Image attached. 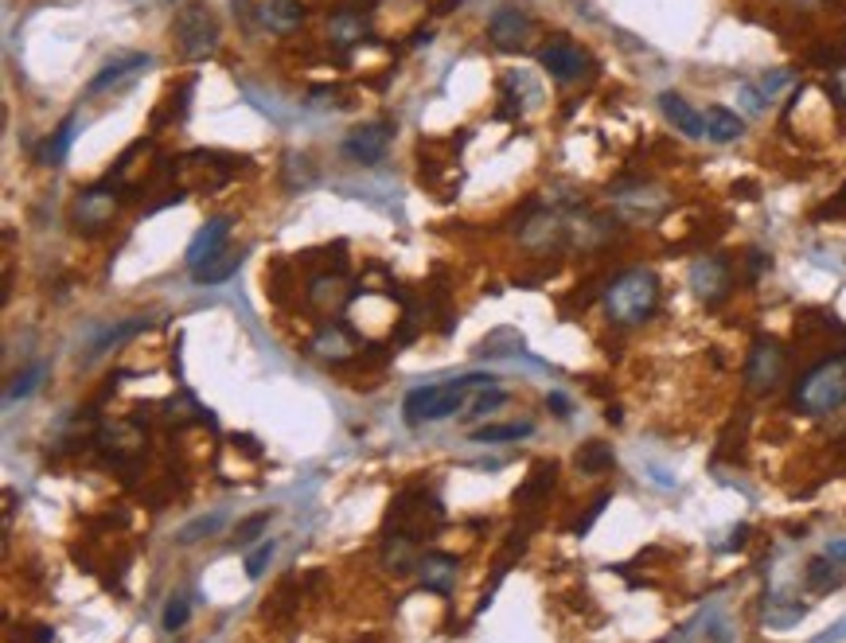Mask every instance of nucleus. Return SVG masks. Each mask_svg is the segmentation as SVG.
Returning a JSON list of instances; mask_svg holds the SVG:
<instances>
[{
    "mask_svg": "<svg viewBox=\"0 0 846 643\" xmlns=\"http://www.w3.org/2000/svg\"><path fill=\"white\" fill-rule=\"evenodd\" d=\"M655 309H659V277L652 270H644V265L624 270L605 289V312L620 328L647 324L655 317Z\"/></svg>",
    "mask_w": 846,
    "mask_h": 643,
    "instance_id": "f257e3e1",
    "label": "nucleus"
},
{
    "mask_svg": "<svg viewBox=\"0 0 846 643\" xmlns=\"http://www.w3.org/2000/svg\"><path fill=\"white\" fill-rule=\"evenodd\" d=\"M496 386L491 374H464V379H453V382H433V386H418L409 390L406 402H402V417H406V426H421V421H445L453 417L464 402L473 398L476 390H488Z\"/></svg>",
    "mask_w": 846,
    "mask_h": 643,
    "instance_id": "f03ea898",
    "label": "nucleus"
},
{
    "mask_svg": "<svg viewBox=\"0 0 846 643\" xmlns=\"http://www.w3.org/2000/svg\"><path fill=\"white\" fill-rule=\"evenodd\" d=\"M791 406L808 417L835 414L846 406V355H831V359L815 362L800 382L791 386Z\"/></svg>",
    "mask_w": 846,
    "mask_h": 643,
    "instance_id": "7ed1b4c3",
    "label": "nucleus"
},
{
    "mask_svg": "<svg viewBox=\"0 0 846 643\" xmlns=\"http://www.w3.org/2000/svg\"><path fill=\"white\" fill-rule=\"evenodd\" d=\"M788 374V347L776 335H756L746 359V386L749 394H773Z\"/></svg>",
    "mask_w": 846,
    "mask_h": 643,
    "instance_id": "20e7f679",
    "label": "nucleus"
},
{
    "mask_svg": "<svg viewBox=\"0 0 846 643\" xmlns=\"http://www.w3.org/2000/svg\"><path fill=\"white\" fill-rule=\"evenodd\" d=\"M176 44H180V55L191 59V63H195V59H207L218 44L215 12H211L207 4H200V0L183 4V9L176 12Z\"/></svg>",
    "mask_w": 846,
    "mask_h": 643,
    "instance_id": "39448f33",
    "label": "nucleus"
},
{
    "mask_svg": "<svg viewBox=\"0 0 846 643\" xmlns=\"http://www.w3.org/2000/svg\"><path fill=\"white\" fill-rule=\"evenodd\" d=\"M394 136V121H367V126H355L351 133L344 136V156L355 164H379L391 148Z\"/></svg>",
    "mask_w": 846,
    "mask_h": 643,
    "instance_id": "423d86ee",
    "label": "nucleus"
},
{
    "mask_svg": "<svg viewBox=\"0 0 846 643\" xmlns=\"http://www.w3.org/2000/svg\"><path fill=\"white\" fill-rule=\"evenodd\" d=\"M538 63H543V71L550 74V79L577 82L589 74L593 59L585 55V47H577L573 39H555V44H546L543 51H538Z\"/></svg>",
    "mask_w": 846,
    "mask_h": 643,
    "instance_id": "0eeeda50",
    "label": "nucleus"
},
{
    "mask_svg": "<svg viewBox=\"0 0 846 643\" xmlns=\"http://www.w3.org/2000/svg\"><path fill=\"white\" fill-rule=\"evenodd\" d=\"M531 12L527 9H519V4H503V9L491 12L488 20V39L500 51H519V47H527L531 39Z\"/></svg>",
    "mask_w": 846,
    "mask_h": 643,
    "instance_id": "6e6552de",
    "label": "nucleus"
},
{
    "mask_svg": "<svg viewBox=\"0 0 846 643\" xmlns=\"http://www.w3.org/2000/svg\"><path fill=\"white\" fill-rule=\"evenodd\" d=\"M729 285H734V270H729L726 258H699V262L691 265V289H694V297L706 300V305L726 297Z\"/></svg>",
    "mask_w": 846,
    "mask_h": 643,
    "instance_id": "1a4fd4ad",
    "label": "nucleus"
},
{
    "mask_svg": "<svg viewBox=\"0 0 846 643\" xmlns=\"http://www.w3.org/2000/svg\"><path fill=\"white\" fill-rule=\"evenodd\" d=\"M118 195L106 188V183H98V188H91V191H82L79 200H74V211H71V218H74V227H82V230H102L114 218V207H118Z\"/></svg>",
    "mask_w": 846,
    "mask_h": 643,
    "instance_id": "9d476101",
    "label": "nucleus"
},
{
    "mask_svg": "<svg viewBox=\"0 0 846 643\" xmlns=\"http://www.w3.org/2000/svg\"><path fill=\"white\" fill-rule=\"evenodd\" d=\"M148 63H153V59H148V55H141V51L118 55V59H109V63L102 67V71L94 74L91 82H86V94H106V91H114V86H126V82H133Z\"/></svg>",
    "mask_w": 846,
    "mask_h": 643,
    "instance_id": "9b49d317",
    "label": "nucleus"
},
{
    "mask_svg": "<svg viewBox=\"0 0 846 643\" xmlns=\"http://www.w3.org/2000/svg\"><path fill=\"white\" fill-rule=\"evenodd\" d=\"M659 109H664V118L671 121L682 136H691V141H706V118H702L699 109L682 98V94L664 91L659 94Z\"/></svg>",
    "mask_w": 846,
    "mask_h": 643,
    "instance_id": "f8f14e48",
    "label": "nucleus"
},
{
    "mask_svg": "<svg viewBox=\"0 0 846 643\" xmlns=\"http://www.w3.org/2000/svg\"><path fill=\"white\" fill-rule=\"evenodd\" d=\"M227 235H230V218H227V215L207 218V227H203L200 235L191 238V246H188V265H191V270H200L203 262H211L215 254H223V246H227Z\"/></svg>",
    "mask_w": 846,
    "mask_h": 643,
    "instance_id": "ddd939ff",
    "label": "nucleus"
},
{
    "mask_svg": "<svg viewBox=\"0 0 846 643\" xmlns=\"http://www.w3.org/2000/svg\"><path fill=\"white\" fill-rule=\"evenodd\" d=\"M702 118H706V141L714 145H734L737 136H746V121L726 106H710Z\"/></svg>",
    "mask_w": 846,
    "mask_h": 643,
    "instance_id": "4468645a",
    "label": "nucleus"
},
{
    "mask_svg": "<svg viewBox=\"0 0 846 643\" xmlns=\"http://www.w3.org/2000/svg\"><path fill=\"white\" fill-rule=\"evenodd\" d=\"M418 570L421 585L433 593H449L456 585V558H449V553H426Z\"/></svg>",
    "mask_w": 846,
    "mask_h": 643,
    "instance_id": "2eb2a0df",
    "label": "nucleus"
},
{
    "mask_svg": "<svg viewBox=\"0 0 846 643\" xmlns=\"http://www.w3.org/2000/svg\"><path fill=\"white\" fill-rule=\"evenodd\" d=\"M148 324V320L145 317H133V320H121V324H114V328H106V332H102L98 335V340H94V344H91V352H86V359H102V355H106V352H114V347H121V344H126V340H133V335L136 332H141V328H145Z\"/></svg>",
    "mask_w": 846,
    "mask_h": 643,
    "instance_id": "dca6fc26",
    "label": "nucleus"
},
{
    "mask_svg": "<svg viewBox=\"0 0 846 643\" xmlns=\"http://www.w3.org/2000/svg\"><path fill=\"white\" fill-rule=\"evenodd\" d=\"M803 581H808V590L819 593V597H827V593H835L838 585H843V573H838V562L835 558H811L808 562V573H803Z\"/></svg>",
    "mask_w": 846,
    "mask_h": 643,
    "instance_id": "f3484780",
    "label": "nucleus"
},
{
    "mask_svg": "<svg viewBox=\"0 0 846 643\" xmlns=\"http://www.w3.org/2000/svg\"><path fill=\"white\" fill-rule=\"evenodd\" d=\"M262 20L273 27V32H293V27H300V20H305V9H300V0H265Z\"/></svg>",
    "mask_w": 846,
    "mask_h": 643,
    "instance_id": "a211bd4d",
    "label": "nucleus"
},
{
    "mask_svg": "<svg viewBox=\"0 0 846 643\" xmlns=\"http://www.w3.org/2000/svg\"><path fill=\"white\" fill-rule=\"evenodd\" d=\"M238 265H242V254L223 250V254H215L211 262H203L200 270H191V277H195L200 285H218V282H227V277H235Z\"/></svg>",
    "mask_w": 846,
    "mask_h": 643,
    "instance_id": "6ab92c4d",
    "label": "nucleus"
},
{
    "mask_svg": "<svg viewBox=\"0 0 846 643\" xmlns=\"http://www.w3.org/2000/svg\"><path fill=\"white\" fill-rule=\"evenodd\" d=\"M74 129H79V118H67L63 126H59V133L51 136L44 145V153H39V160L44 164H63L67 153H71V141H74Z\"/></svg>",
    "mask_w": 846,
    "mask_h": 643,
    "instance_id": "aec40b11",
    "label": "nucleus"
},
{
    "mask_svg": "<svg viewBox=\"0 0 846 643\" xmlns=\"http://www.w3.org/2000/svg\"><path fill=\"white\" fill-rule=\"evenodd\" d=\"M535 426L531 421H515V426H484V429H473V441L476 444H500V441H519V437H531Z\"/></svg>",
    "mask_w": 846,
    "mask_h": 643,
    "instance_id": "412c9836",
    "label": "nucleus"
},
{
    "mask_svg": "<svg viewBox=\"0 0 846 643\" xmlns=\"http://www.w3.org/2000/svg\"><path fill=\"white\" fill-rule=\"evenodd\" d=\"M312 352L324 355V359H347V355H351V344L344 340V328H332V324H327L324 332L317 335Z\"/></svg>",
    "mask_w": 846,
    "mask_h": 643,
    "instance_id": "4be33fe9",
    "label": "nucleus"
},
{
    "mask_svg": "<svg viewBox=\"0 0 846 643\" xmlns=\"http://www.w3.org/2000/svg\"><path fill=\"white\" fill-rule=\"evenodd\" d=\"M44 379H47V367H44V362H32V367H24V371H20L16 379L9 382V402L32 398V394H36V386H39Z\"/></svg>",
    "mask_w": 846,
    "mask_h": 643,
    "instance_id": "5701e85b",
    "label": "nucleus"
},
{
    "mask_svg": "<svg viewBox=\"0 0 846 643\" xmlns=\"http://www.w3.org/2000/svg\"><path fill=\"white\" fill-rule=\"evenodd\" d=\"M577 468L589 472V476L593 472H609L612 468V449L605 441H589L582 453H577Z\"/></svg>",
    "mask_w": 846,
    "mask_h": 643,
    "instance_id": "b1692460",
    "label": "nucleus"
},
{
    "mask_svg": "<svg viewBox=\"0 0 846 643\" xmlns=\"http://www.w3.org/2000/svg\"><path fill=\"white\" fill-rule=\"evenodd\" d=\"M555 464H543V468L531 476V484H523V488L515 491V503H531V499H538L543 491H550V484H555Z\"/></svg>",
    "mask_w": 846,
    "mask_h": 643,
    "instance_id": "393cba45",
    "label": "nucleus"
},
{
    "mask_svg": "<svg viewBox=\"0 0 846 643\" xmlns=\"http://www.w3.org/2000/svg\"><path fill=\"white\" fill-rule=\"evenodd\" d=\"M332 36H336L339 44H359V39H364V20L355 16V12H339V16L332 20Z\"/></svg>",
    "mask_w": 846,
    "mask_h": 643,
    "instance_id": "a878e982",
    "label": "nucleus"
},
{
    "mask_svg": "<svg viewBox=\"0 0 846 643\" xmlns=\"http://www.w3.org/2000/svg\"><path fill=\"white\" fill-rule=\"evenodd\" d=\"M273 553H277V543H270V538H262V546H258L254 553H246V577L258 581L265 573V565L273 562Z\"/></svg>",
    "mask_w": 846,
    "mask_h": 643,
    "instance_id": "bb28decb",
    "label": "nucleus"
},
{
    "mask_svg": "<svg viewBox=\"0 0 846 643\" xmlns=\"http://www.w3.org/2000/svg\"><path fill=\"white\" fill-rule=\"evenodd\" d=\"M753 86L764 94V102H773L776 94L788 91V86H791V71H768V74H761V79H756Z\"/></svg>",
    "mask_w": 846,
    "mask_h": 643,
    "instance_id": "cd10ccee",
    "label": "nucleus"
},
{
    "mask_svg": "<svg viewBox=\"0 0 846 643\" xmlns=\"http://www.w3.org/2000/svg\"><path fill=\"white\" fill-rule=\"evenodd\" d=\"M218 526H223V515L195 519V523H188V526H183V531H180V535H176V538H180L183 546H191V543H195V538H203V535H215Z\"/></svg>",
    "mask_w": 846,
    "mask_h": 643,
    "instance_id": "c85d7f7f",
    "label": "nucleus"
},
{
    "mask_svg": "<svg viewBox=\"0 0 846 643\" xmlns=\"http://www.w3.org/2000/svg\"><path fill=\"white\" fill-rule=\"evenodd\" d=\"M503 344H508V355H519V352H523V340H519V332H511V328H500L496 335H488V340H484V352L496 355ZM500 355H503V352H500Z\"/></svg>",
    "mask_w": 846,
    "mask_h": 643,
    "instance_id": "c756f323",
    "label": "nucleus"
},
{
    "mask_svg": "<svg viewBox=\"0 0 846 643\" xmlns=\"http://www.w3.org/2000/svg\"><path fill=\"white\" fill-rule=\"evenodd\" d=\"M188 617H191L188 600L172 597V600H168V608H164V632H180V628L188 624Z\"/></svg>",
    "mask_w": 846,
    "mask_h": 643,
    "instance_id": "7c9ffc66",
    "label": "nucleus"
},
{
    "mask_svg": "<svg viewBox=\"0 0 846 643\" xmlns=\"http://www.w3.org/2000/svg\"><path fill=\"white\" fill-rule=\"evenodd\" d=\"M503 402H508V394H503V390H496V386H488V390H480V398L473 402V409H468V414L484 417V414H491V409H500Z\"/></svg>",
    "mask_w": 846,
    "mask_h": 643,
    "instance_id": "2f4dec72",
    "label": "nucleus"
},
{
    "mask_svg": "<svg viewBox=\"0 0 846 643\" xmlns=\"http://www.w3.org/2000/svg\"><path fill=\"white\" fill-rule=\"evenodd\" d=\"M270 519H273V511H258L254 519H246L242 526H238V543H250V538H258L270 526Z\"/></svg>",
    "mask_w": 846,
    "mask_h": 643,
    "instance_id": "473e14b6",
    "label": "nucleus"
},
{
    "mask_svg": "<svg viewBox=\"0 0 846 643\" xmlns=\"http://www.w3.org/2000/svg\"><path fill=\"white\" fill-rule=\"evenodd\" d=\"M831 94H835L838 106H846V67L843 71H835V79H831Z\"/></svg>",
    "mask_w": 846,
    "mask_h": 643,
    "instance_id": "72a5a7b5",
    "label": "nucleus"
},
{
    "mask_svg": "<svg viewBox=\"0 0 846 643\" xmlns=\"http://www.w3.org/2000/svg\"><path fill=\"white\" fill-rule=\"evenodd\" d=\"M827 558H835L838 565H846V538H835V543H827Z\"/></svg>",
    "mask_w": 846,
    "mask_h": 643,
    "instance_id": "f704fd0d",
    "label": "nucleus"
},
{
    "mask_svg": "<svg viewBox=\"0 0 846 643\" xmlns=\"http://www.w3.org/2000/svg\"><path fill=\"white\" fill-rule=\"evenodd\" d=\"M843 635H846V620H843V624H835V628H827V632L819 635L815 643H838V640H843Z\"/></svg>",
    "mask_w": 846,
    "mask_h": 643,
    "instance_id": "c9c22d12",
    "label": "nucleus"
},
{
    "mask_svg": "<svg viewBox=\"0 0 846 643\" xmlns=\"http://www.w3.org/2000/svg\"><path fill=\"white\" fill-rule=\"evenodd\" d=\"M546 406H550V409H555V414H570V402H565L562 398V394H550V398H546Z\"/></svg>",
    "mask_w": 846,
    "mask_h": 643,
    "instance_id": "e433bc0d",
    "label": "nucleus"
},
{
    "mask_svg": "<svg viewBox=\"0 0 846 643\" xmlns=\"http://www.w3.org/2000/svg\"><path fill=\"white\" fill-rule=\"evenodd\" d=\"M791 4H800V9H815L819 0H791Z\"/></svg>",
    "mask_w": 846,
    "mask_h": 643,
    "instance_id": "4c0bfd02",
    "label": "nucleus"
}]
</instances>
